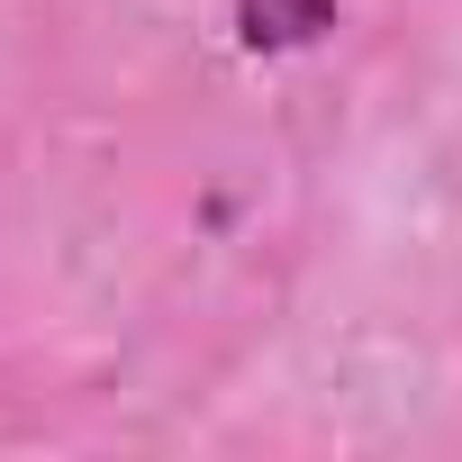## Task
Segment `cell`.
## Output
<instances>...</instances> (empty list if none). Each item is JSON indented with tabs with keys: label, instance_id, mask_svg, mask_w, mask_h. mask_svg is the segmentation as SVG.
I'll return each mask as SVG.
<instances>
[{
	"label": "cell",
	"instance_id": "obj_1",
	"mask_svg": "<svg viewBox=\"0 0 462 462\" xmlns=\"http://www.w3.org/2000/svg\"><path fill=\"white\" fill-rule=\"evenodd\" d=\"M336 28V0H236V37L254 55H282V46H309Z\"/></svg>",
	"mask_w": 462,
	"mask_h": 462
}]
</instances>
